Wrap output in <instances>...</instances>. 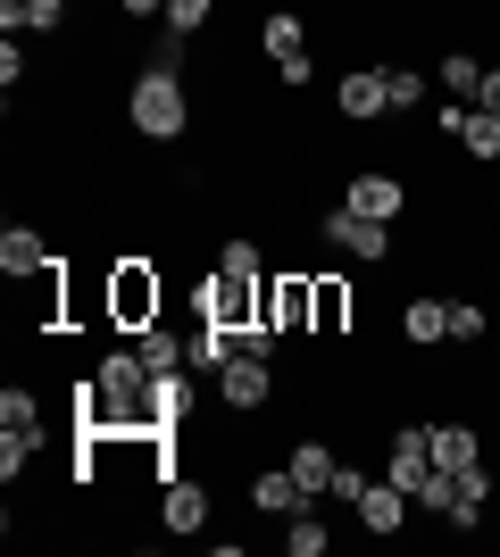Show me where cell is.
Here are the masks:
<instances>
[{
  "label": "cell",
  "instance_id": "6da1fadb",
  "mask_svg": "<svg viewBox=\"0 0 500 557\" xmlns=\"http://www.w3.org/2000/svg\"><path fill=\"white\" fill-rule=\"evenodd\" d=\"M125 116H134V134H150V141H175L192 125V100H184V75L175 67H150L134 92H125Z\"/></svg>",
  "mask_w": 500,
  "mask_h": 557
},
{
  "label": "cell",
  "instance_id": "7a4b0ae2",
  "mask_svg": "<svg viewBox=\"0 0 500 557\" xmlns=\"http://www.w3.org/2000/svg\"><path fill=\"white\" fill-rule=\"evenodd\" d=\"M109 317H118L125 333L159 325V267H143V258H125V267H109Z\"/></svg>",
  "mask_w": 500,
  "mask_h": 557
},
{
  "label": "cell",
  "instance_id": "3957f363",
  "mask_svg": "<svg viewBox=\"0 0 500 557\" xmlns=\"http://www.w3.org/2000/svg\"><path fill=\"white\" fill-rule=\"evenodd\" d=\"M192 300H200V317H209V325H259V283L251 275H225V267H217V275H200V292H192Z\"/></svg>",
  "mask_w": 500,
  "mask_h": 557
},
{
  "label": "cell",
  "instance_id": "277c9868",
  "mask_svg": "<svg viewBox=\"0 0 500 557\" xmlns=\"http://www.w3.org/2000/svg\"><path fill=\"white\" fill-rule=\"evenodd\" d=\"M259 317H267L276 333H317V283H309V275H276V283L259 292Z\"/></svg>",
  "mask_w": 500,
  "mask_h": 557
},
{
  "label": "cell",
  "instance_id": "5b68a950",
  "mask_svg": "<svg viewBox=\"0 0 500 557\" xmlns=\"http://www.w3.org/2000/svg\"><path fill=\"white\" fill-rule=\"evenodd\" d=\"M267 392H276V367H267V358H251V349L217 367V399H225V408H242V417H251V408H267Z\"/></svg>",
  "mask_w": 500,
  "mask_h": 557
},
{
  "label": "cell",
  "instance_id": "8992f818",
  "mask_svg": "<svg viewBox=\"0 0 500 557\" xmlns=\"http://www.w3.org/2000/svg\"><path fill=\"white\" fill-rule=\"evenodd\" d=\"M326 242H333V250H351V258H392V225H383V216H358L351 200L326 216Z\"/></svg>",
  "mask_w": 500,
  "mask_h": 557
},
{
  "label": "cell",
  "instance_id": "52a82bcc",
  "mask_svg": "<svg viewBox=\"0 0 500 557\" xmlns=\"http://www.w3.org/2000/svg\"><path fill=\"white\" fill-rule=\"evenodd\" d=\"M426 474H434V442H426V424H401V433H392V466H383V483L417 499V483H426Z\"/></svg>",
  "mask_w": 500,
  "mask_h": 557
},
{
  "label": "cell",
  "instance_id": "ba28073f",
  "mask_svg": "<svg viewBox=\"0 0 500 557\" xmlns=\"http://www.w3.org/2000/svg\"><path fill=\"white\" fill-rule=\"evenodd\" d=\"M200 524H209V491L192 483V474L159 483V533H200Z\"/></svg>",
  "mask_w": 500,
  "mask_h": 557
},
{
  "label": "cell",
  "instance_id": "9c48e42d",
  "mask_svg": "<svg viewBox=\"0 0 500 557\" xmlns=\"http://www.w3.org/2000/svg\"><path fill=\"white\" fill-rule=\"evenodd\" d=\"M251 508L259 516H301L309 508V483H301L292 466H267V474H251Z\"/></svg>",
  "mask_w": 500,
  "mask_h": 557
},
{
  "label": "cell",
  "instance_id": "30bf717a",
  "mask_svg": "<svg viewBox=\"0 0 500 557\" xmlns=\"http://www.w3.org/2000/svg\"><path fill=\"white\" fill-rule=\"evenodd\" d=\"M192 417V383H184V367H167V374H150V433L159 442H175V424Z\"/></svg>",
  "mask_w": 500,
  "mask_h": 557
},
{
  "label": "cell",
  "instance_id": "8fae6325",
  "mask_svg": "<svg viewBox=\"0 0 500 557\" xmlns=\"http://www.w3.org/2000/svg\"><path fill=\"white\" fill-rule=\"evenodd\" d=\"M333 100H342V116H351V125H376V116H392V109H383V67H351Z\"/></svg>",
  "mask_w": 500,
  "mask_h": 557
},
{
  "label": "cell",
  "instance_id": "7c38bea8",
  "mask_svg": "<svg viewBox=\"0 0 500 557\" xmlns=\"http://www.w3.org/2000/svg\"><path fill=\"white\" fill-rule=\"evenodd\" d=\"M0 267H9L17 283H34V275H50L59 258L42 250V233H34V225H9V233H0Z\"/></svg>",
  "mask_w": 500,
  "mask_h": 557
},
{
  "label": "cell",
  "instance_id": "4fadbf2b",
  "mask_svg": "<svg viewBox=\"0 0 500 557\" xmlns=\"http://www.w3.org/2000/svg\"><path fill=\"white\" fill-rule=\"evenodd\" d=\"M342 200H351L358 216H383V225H392V216L408 209V191L392 184V175H351V191H342Z\"/></svg>",
  "mask_w": 500,
  "mask_h": 557
},
{
  "label": "cell",
  "instance_id": "5bb4252c",
  "mask_svg": "<svg viewBox=\"0 0 500 557\" xmlns=\"http://www.w3.org/2000/svg\"><path fill=\"white\" fill-rule=\"evenodd\" d=\"M358 524H367V533H401V524H408V491L367 483V499H358Z\"/></svg>",
  "mask_w": 500,
  "mask_h": 557
},
{
  "label": "cell",
  "instance_id": "9a60e30c",
  "mask_svg": "<svg viewBox=\"0 0 500 557\" xmlns=\"http://www.w3.org/2000/svg\"><path fill=\"white\" fill-rule=\"evenodd\" d=\"M484 67H492V59H476V50H451L434 75H442V92H451V100H467V109H476V100H484Z\"/></svg>",
  "mask_w": 500,
  "mask_h": 557
},
{
  "label": "cell",
  "instance_id": "2e32d148",
  "mask_svg": "<svg viewBox=\"0 0 500 557\" xmlns=\"http://www.w3.org/2000/svg\"><path fill=\"white\" fill-rule=\"evenodd\" d=\"M426 442H434V466H484V442L467 433V424H426Z\"/></svg>",
  "mask_w": 500,
  "mask_h": 557
},
{
  "label": "cell",
  "instance_id": "e0dca14e",
  "mask_svg": "<svg viewBox=\"0 0 500 557\" xmlns=\"http://www.w3.org/2000/svg\"><path fill=\"white\" fill-rule=\"evenodd\" d=\"M401 333L417 349H426V342H451V300H408L401 308Z\"/></svg>",
  "mask_w": 500,
  "mask_h": 557
},
{
  "label": "cell",
  "instance_id": "ac0fdd59",
  "mask_svg": "<svg viewBox=\"0 0 500 557\" xmlns=\"http://www.w3.org/2000/svg\"><path fill=\"white\" fill-rule=\"evenodd\" d=\"M284 466L301 474V483H309V499H317V491H333V474H342V458H333L326 442H301V449H292Z\"/></svg>",
  "mask_w": 500,
  "mask_h": 557
},
{
  "label": "cell",
  "instance_id": "d6986e66",
  "mask_svg": "<svg viewBox=\"0 0 500 557\" xmlns=\"http://www.w3.org/2000/svg\"><path fill=\"white\" fill-rule=\"evenodd\" d=\"M259 50L267 59H301V50H309V25L292 17V9H276V17L259 25Z\"/></svg>",
  "mask_w": 500,
  "mask_h": 557
},
{
  "label": "cell",
  "instance_id": "ffe728a7",
  "mask_svg": "<svg viewBox=\"0 0 500 557\" xmlns=\"http://www.w3.org/2000/svg\"><path fill=\"white\" fill-rule=\"evenodd\" d=\"M326 541H333V524H326V516H309V508H301V516H284V549H292V557H326Z\"/></svg>",
  "mask_w": 500,
  "mask_h": 557
},
{
  "label": "cell",
  "instance_id": "44dd1931",
  "mask_svg": "<svg viewBox=\"0 0 500 557\" xmlns=\"http://www.w3.org/2000/svg\"><path fill=\"white\" fill-rule=\"evenodd\" d=\"M0 433H25V442H42V408H34V392H0Z\"/></svg>",
  "mask_w": 500,
  "mask_h": 557
},
{
  "label": "cell",
  "instance_id": "7402d4cb",
  "mask_svg": "<svg viewBox=\"0 0 500 557\" xmlns=\"http://www.w3.org/2000/svg\"><path fill=\"white\" fill-rule=\"evenodd\" d=\"M383 109H392V116L426 109V75H417V67H383Z\"/></svg>",
  "mask_w": 500,
  "mask_h": 557
},
{
  "label": "cell",
  "instance_id": "603a6c76",
  "mask_svg": "<svg viewBox=\"0 0 500 557\" xmlns=\"http://www.w3.org/2000/svg\"><path fill=\"white\" fill-rule=\"evenodd\" d=\"M459 141H467V159H500V116H492V109H467Z\"/></svg>",
  "mask_w": 500,
  "mask_h": 557
},
{
  "label": "cell",
  "instance_id": "cb8c5ba5",
  "mask_svg": "<svg viewBox=\"0 0 500 557\" xmlns=\"http://www.w3.org/2000/svg\"><path fill=\"white\" fill-rule=\"evenodd\" d=\"M342 325H351V292H342V283H317V333H342Z\"/></svg>",
  "mask_w": 500,
  "mask_h": 557
},
{
  "label": "cell",
  "instance_id": "d4e9b609",
  "mask_svg": "<svg viewBox=\"0 0 500 557\" xmlns=\"http://www.w3.org/2000/svg\"><path fill=\"white\" fill-rule=\"evenodd\" d=\"M143 367H150V374L184 367V342H175V333H159V325H143Z\"/></svg>",
  "mask_w": 500,
  "mask_h": 557
},
{
  "label": "cell",
  "instance_id": "484cf974",
  "mask_svg": "<svg viewBox=\"0 0 500 557\" xmlns=\"http://www.w3.org/2000/svg\"><path fill=\"white\" fill-rule=\"evenodd\" d=\"M217 267H225V275H251V283L267 275V258H259V242H242V233H234V242H225V250H217Z\"/></svg>",
  "mask_w": 500,
  "mask_h": 557
},
{
  "label": "cell",
  "instance_id": "4316f807",
  "mask_svg": "<svg viewBox=\"0 0 500 557\" xmlns=\"http://www.w3.org/2000/svg\"><path fill=\"white\" fill-rule=\"evenodd\" d=\"M209 9H217V0H167V25H175V34H200Z\"/></svg>",
  "mask_w": 500,
  "mask_h": 557
},
{
  "label": "cell",
  "instance_id": "83f0119b",
  "mask_svg": "<svg viewBox=\"0 0 500 557\" xmlns=\"http://www.w3.org/2000/svg\"><path fill=\"white\" fill-rule=\"evenodd\" d=\"M451 342H484V308L476 300H451Z\"/></svg>",
  "mask_w": 500,
  "mask_h": 557
},
{
  "label": "cell",
  "instance_id": "f1b7e54d",
  "mask_svg": "<svg viewBox=\"0 0 500 557\" xmlns=\"http://www.w3.org/2000/svg\"><path fill=\"white\" fill-rule=\"evenodd\" d=\"M333 499H351V508H358V499H367V474H358V466H342V474H333Z\"/></svg>",
  "mask_w": 500,
  "mask_h": 557
},
{
  "label": "cell",
  "instance_id": "f546056e",
  "mask_svg": "<svg viewBox=\"0 0 500 557\" xmlns=\"http://www.w3.org/2000/svg\"><path fill=\"white\" fill-rule=\"evenodd\" d=\"M476 109H492V116H500V67H484V100H476Z\"/></svg>",
  "mask_w": 500,
  "mask_h": 557
},
{
  "label": "cell",
  "instance_id": "4dcf8cb0",
  "mask_svg": "<svg viewBox=\"0 0 500 557\" xmlns=\"http://www.w3.org/2000/svg\"><path fill=\"white\" fill-rule=\"evenodd\" d=\"M118 9H125V17H150V9L167 17V0H118Z\"/></svg>",
  "mask_w": 500,
  "mask_h": 557
}]
</instances>
